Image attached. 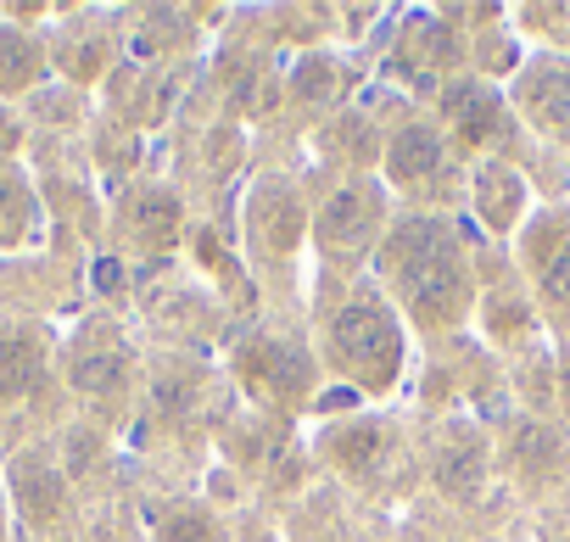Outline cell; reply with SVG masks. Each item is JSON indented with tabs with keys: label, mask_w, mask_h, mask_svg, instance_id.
<instances>
[{
	"label": "cell",
	"mask_w": 570,
	"mask_h": 542,
	"mask_svg": "<svg viewBox=\"0 0 570 542\" xmlns=\"http://www.w3.org/2000/svg\"><path fill=\"white\" fill-rule=\"evenodd\" d=\"M7 235H18V190L0 179V240Z\"/></svg>",
	"instance_id": "22"
},
{
	"label": "cell",
	"mask_w": 570,
	"mask_h": 542,
	"mask_svg": "<svg viewBox=\"0 0 570 542\" xmlns=\"http://www.w3.org/2000/svg\"><path fill=\"white\" fill-rule=\"evenodd\" d=\"M370 218H375V190H342L331 207H325V224H320V235H325V246H353L364 229H370Z\"/></svg>",
	"instance_id": "9"
},
{
	"label": "cell",
	"mask_w": 570,
	"mask_h": 542,
	"mask_svg": "<svg viewBox=\"0 0 570 542\" xmlns=\"http://www.w3.org/2000/svg\"><path fill=\"white\" fill-rule=\"evenodd\" d=\"M537 275H542V292H548V297L570 303V240H564V235H542Z\"/></svg>",
	"instance_id": "15"
},
{
	"label": "cell",
	"mask_w": 570,
	"mask_h": 542,
	"mask_svg": "<svg viewBox=\"0 0 570 542\" xmlns=\"http://www.w3.org/2000/svg\"><path fill=\"white\" fill-rule=\"evenodd\" d=\"M325 90H331V62L297 68V96H325Z\"/></svg>",
	"instance_id": "21"
},
{
	"label": "cell",
	"mask_w": 570,
	"mask_h": 542,
	"mask_svg": "<svg viewBox=\"0 0 570 542\" xmlns=\"http://www.w3.org/2000/svg\"><path fill=\"white\" fill-rule=\"evenodd\" d=\"M297 235V207H292V190L285 185H268L263 190V207H252V240H268L274 252H285Z\"/></svg>",
	"instance_id": "10"
},
{
	"label": "cell",
	"mask_w": 570,
	"mask_h": 542,
	"mask_svg": "<svg viewBox=\"0 0 570 542\" xmlns=\"http://www.w3.org/2000/svg\"><path fill=\"white\" fill-rule=\"evenodd\" d=\"M386 268L403 280L409 303L420 308V319H453L464 303V268H459V246L436 218H409L392 229L386 240Z\"/></svg>",
	"instance_id": "1"
},
{
	"label": "cell",
	"mask_w": 570,
	"mask_h": 542,
	"mask_svg": "<svg viewBox=\"0 0 570 542\" xmlns=\"http://www.w3.org/2000/svg\"><path fill=\"white\" fill-rule=\"evenodd\" d=\"M375 447H381V425H358V431H347V436L336 442V459L353 464V470H364V464L375 459Z\"/></svg>",
	"instance_id": "18"
},
{
	"label": "cell",
	"mask_w": 570,
	"mask_h": 542,
	"mask_svg": "<svg viewBox=\"0 0 570 542\" xmlns=\"http://www.w3.org/2000/svg\"><path fill=\"white\" fill-rule=\"evenodd\" d=\"M40 364H46V353L35 336H0V403L23 397L40 381Z\"/></svg>",
	"instance_id": "8"
},
{
	"label": "cell",
	"mask_w": 570,
	"mask_h": 542,
	"mask_svg": "<svg viewBox=\"0 0 570 542\" xmlns=\"http://www.w3.org/2000/svg\"><path fill=\"white\" fill-rule=\"evenodd\" d=\"M520 107L553 129V135H570V62H537L525 68L520 79Z\"/></svg>",
	"instance_id": "3"
},
{
	"label": "cell",
	"mask_w": 570,
	"mask_h": 542,
	"mask_svg": "<svg viewBox=\"0 0 570 542\" xmlns=\"http://www.w3.org/2000/svg\"><path fill=\"white\" fill-rule=\"evenodd\" d=\"M514 464H520L525 475L559 470V436L542 431V425H520V436H514Z\"/></svg>",
	"instance_id": "13"
},
{
	"label": "cell",
	"mask_w": 570,
	"mask_h": 542,
	"mask_svg": "<svg viewBox=\"0 0 570 542\" xmlns=\"http://www.w3.org/2000/svg\"><path fill=\"white\" fill-rule=\"evenodd\" d=\"M420 46H425V57H436V62H453V51H459L442 23H420Z\"/></svg>",
	"instance_id": "19"
},
{
	"label": "cell",
	"mask_w": 570,
	"mask_h": 542,
	"mask_svg": "<svg viewBox=\"0 0 570 542\" xmlns=\"http://www.w3.org/2000/svg\"><path fill=\"white\" fill-rule=\"evenodd\" d=\"M481 475H487L481 442H475V436H448L442 453H436V481H442L453 497H470V492L481 486Z\"/></svg>",
	"instance_id": "7"
},
{
	"label": "cell",
	"mask_w": 570,
	"mask_h": 542,
	"mask_svg": "<svg viewBox=\"0 0 570 542\" xmlns=\"http://www.w3.org/2000/svg\"><path fill=\"white\" fill-rule=\"evenodd\" d=\"M135 224H140L151 240H168V235L179 229V201H174V196H140Z\"/></svg>",
	"instance_id": "17"
},
{
	"label": "cell",
	"mask_w": 570,
	"mask_h": 542,
	"mask_svg": "<svg viewBox=\"0 0 570 542\" xmlns=\"http://www.w3.org/2000/svg\"><path fill=\"white\" fill-rule=\"evenodd\" d=\"M35 73H40V51H35L18 29H0V85L18 90V85H29Z\"/></svg>",
	"instance_id": "14"
},
{
	"label": "cell",
	"mask_w": 570,
	"mask_h": 542,
	"mask_svg": "<svg viewBox=\"0 0 570 542\" xmlns=\"http://www.w3.org/2000/svg\"><path fill=\"white\" fill-rule=\"evenodd\" d=\"M564 403H570V353H564Z\"/></svg>",
	"instance_id": "23"
},
{
	"label": "cell",
	"mask_w": 570,
	"mask_h": 542,
	"mask_svg": "<svg viewBox=\"0 0 570 542\" xmlns=\"http://www.w3.org/2000/svg\"><path fill=\"white\" fill-rule=\"evenodd\" d=\"M163 542H207V520H196V514H174V520L163 525Z\"/></svg>",
	"instance_id": "20"
},
{
	"label": "cell",
	"mask_w": 570,
	"mask_h": 542,
	"mask_svg": "<svg viewBox=\"0 0 570 542\" xmlns=\"http://www.w3.org/2000/svg\"><path fill=\"white\" fill-rule=\"evenodd\" d=\"M73 386L90 392V397H107L112 386H124V353H79Z\"/></svg>",
	"instance_id": "12"
},
{
	"label": "cell",
	"mask_w": 570,
	"mask_h": 542,
	"mask_svg": "<svg viewBox=\"0 0 570 542\" xmlns=\"http://www.w3.org/2000/svg\"><path fill=\"white\" fill-rule=\"evenodd\" d=\"M18 497H23V509H29L35 520H51V514H57V475L40 470V464H23V470H18Z\"/></svg>",
	"instance_id": "16"
},
{
	"label": "cell",
	"mask_w": 570,
	"mask_h": 542,
	"mask_svg": "<svg viewBox=\"0 0 570 542\" xmlns=\"http://www.w3.org/2000/svg\"><path fill=\"white\" fill-rule=\"evenodd\" d=\"M475 190H481V207H487L492 224H509V218H514V207H520V179H514L503 162H487V168L475 174Z\"/></svg>",
	"instance_id": "11"
},
{
	"label": "cell",
	"mask_w": 570,
	"mask_h": 542,
	"mask_svg": "<svg viewBox=\"0 0 570 542\" xmlns=\"http://www.w3.org/2000/svg\"><path fill=\"white\" fill-rule=\"evenodd\" d=\"M442 140L431 135V129H403L397 140H392V179L397 185H420V179H431V174H442Z\"/></svg>",
	"instance_id": "6"
},
{
	"label": "cell",
	"mask_w": 570,
	"mask_h": 542,
	"mask_svg": "<svg viewBox=\"0 0 570 542\" xmlns=\"http://www.w3.org/2000/svg\"><path fill=\"white\" fill-rule=\"evenodd\" d=\"M331 347H336L342 369H353V375L381 381V375L397 369V331H392V319H386L381 308H370V303L336 314V325H331Z\"/></svg>",
	"instance_id": "2"
},
{
	"label": "cell",
	"mask_w": 570,
	"mask_h": 542,
	"mask_svg": "<svg viewBox=\"0 0 570 542\" xmlns=\"http://www.w3.org/2000/svg\"><path fill=\"white\" fill-rule=\"evenodd\" d=\"M442 112L453 118V129H459L464 140H492V135L503 129V107H498V96L481 90V85H453V90L442 96Z\"/></svg>",
	"instance_id": "5"
},
{
	"label": "cell",
	"mask_w": 570,
	"mask_h": 542,
	"mask_svg": "<svg viewBox=\"0 0 570 542\" xmlns=\"http://www.w3.org/2000/svg\"><path fill=\"white\" fill-rule=\"evenodd\" d=\"M246 375H252L263 392H274V397H292V392L308 386V358H303L297 347H285V342H257V347L246 353Z\"/></svg>",
	"instance_id": "4"
}]
</instances>
